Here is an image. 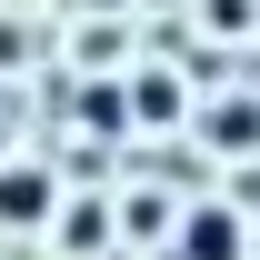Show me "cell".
Returning <instances> with one entry per match:
<instances>
[{"mask_svg":"<svg viewBox=\"0 0 260 260\" xmlns=\"http://www.w3.org/2000/svg\"><path fill=\"white\" fill-rule=\"evenodd\" d=\"M180 260H240V210H230V200L190 210V230H180Z\"/></svg>","mask_w":260,"mask_h":260,"instance_id":"cell-1","label":"cell"},{"mask_svg":"<svg viewBox=\"0 0 260 260\" xmlns=\"http://www.w3.org/2000/svg\"><path fill=\"white\" fill-rule=\"evenodd\" d=\"M50 220V170H0V230H40Z\"/></svg>","mask_w":260,"mask_h":260,"instance_id":"cell-2","label":"cell"},{"mask_svg":"<svg viewBox=\"0 0 260 260\" xmlns=\"http://www.w3.org/2000/svg\"><path fill=\"white\" fill-rule=\"evenodd\" d=\"M70 110H80V130H90V140H110V130H130V80H80V100H70Z\"/></svg>","mask_w":260,"mask_h":260,"instance_id":"cell-3","label":"cell"},{"mask_svg":"<svg viewBox=\"0 0 260 260\" xmlns=\"http://www.w3.org/2000/svg\"><path fill=\"white\" fill-rule=\"evenodd\" d=\"M180 110H190V90H180L170 70H140V80H130V120H140V130H160V120H180Z\"/></svg>","mask_w":260,"mask_h":260,"instance_id":"cell-4","label":"cell"},{"mask_svg":"<svg viewBox=\"0 0 260 260\" xmlns=\"http://www.w3.org/2000/svg\"><path fill=\"white\" fill-rule=\"evenodd\" d=\"M210 140L220 150H260V100H220L210 110Z\"/></svg>","mask_w":260,"mask_h":260,"instance_id":"cell-5","label":"cell"},{"mask_svg":"<svg viewBox=\"0 0 260 260\" xmlns=\"http://www.w3.org/2000/svg\"><path fill=\"white\" fill-rule=\"evenodd\" d=\"M60 250H80V260H100V250H110V210H100V200H80V210L60 220Z\"/></svg>","mask_w":260,"mask_h":260,"instance_id":"cell-6","label":"cell"},{"mask_svg":"<svg viewBox=\"0 0 260 260\" xmlns=\"http://www.w3.org/2000/svg\"><path fill=\"white\" fill-rule=\"evenodd\" d=\"M200 20H210V30H220V40H240V30H250V20H260V10H250V0H200Z\"/></svg>","mask_w":260,"mask_h":260,"instance_id":"cell-7","label":"cell"}]
</instances>
